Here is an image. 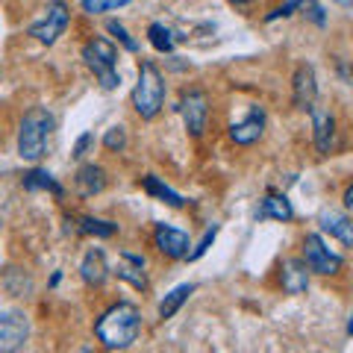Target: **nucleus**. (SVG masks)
Wrapping results in <instances>:
<instances>
[{
    "mask_svg": "<svg viewBox=\"0 0 353 353\" xmlns=\"http://www.w3.org/2000/svg\"><path fill=\"white\" fill-rule=\"evenodd\" d=\"M141 333V312L132 303H115L97 318L94 336L106 350H124Z\"/></svg>",
    "mask_w": 353,
    "mask_h": 353,
    "instance_id": "obj_1",
    "label": "nucleus"
},
{
    "mask_svg": "<svg viewBox=\"0 0 353 353\" xmlns=\"http://www.w3.org/2000/svg\"><path fill=\"white\" fill-rule=\"evenodd\" d=\"M53 130V115L48 109H30L18 130V157L27 162H39L48 150V139Z\"/></svg>",
    "mask_w": 353,
    "mask_h": 353,
    "instance_id": "obj_2",
    "label": "nucleus"
},
{
    "mask_svg": "<svg viewBox=\"0 0 353 353\" xmlns=\"http://www.w3.org/2000/svg\"><path fill=\"white\" fill-rule=\"evenodd\" d=\"M165 106V80L159 68L153 62H141L139 68V83L132 88V109L139 112V118H157Z\"/></svg>",
    "mask_w": 353,
    "mask_h": 353,
    "instance_id": "obj_3",
    "label": "nucleus"
},
{
    "mask_svg": "<svg viewBox=\"0 0 353 353\" xmlns=\"http://www.w3.org/2000/svg\"><path fill=\"white\" fill-rule=\"evenodd\" d=\"M83 59L85 65L94 71V77L101 80L103 88H118L121 85V74L115 71V65H118V50H115V44L112 41H106V39H92L83 48Z\"/></svg>",
    "mask_w": 353,
    "mask_h": 353,
    "instance_id": "obj_4",
    "label": "nucleus"
},
{
    "mask_svg": "<svg viewBox=\"0 0 353 353\" xmlns=\"http://www.w3.org/2000/svg\"><path fill=\"white\" fill-rule=\"evenodd\" d=\"M68 21H71L68 3H65V0H53V3H48V9H44V18L30 27V36L41 44H57V39L68 30Z\"/></svg>",
    "mask_w": 353,
    "mask_h": 353,
    "instance_id": "obj_5",
    "label": "nucleus"
},
{
    "mask_svg": "<svg viewBox=\"0 0 353 353\" xmlns=\"http://www.w3.org/2000/svg\"><path fill=\"white\" fill-rule=\"evenodd\" d=\"M303 262H306L309 271H312V274H321V277L339 274V268H341V256L330 250V248L324 245V239L318 236V233H309V236L303 239Z\"/></svg>",
    "mask_w": 353,
    "mask_h": 353,
    "instance_id": "obj_6",
    "label": "nucleus"
},
{
    "mask_svg": "<svg viewBox=\"0 0 353 353\" xmlns=\"http://www.w3.org/2000/svg\"><path fill=\"white\" fill-rule=\"evenodd\" d=\"M180 115L185 121V130L192 132L194 139H201L206 132L209 124V97L201 88H189L183 97H180Z\"/></svg>",
    "mask_w": 353,
    "mask_h": 353,
    "instance_id": "obj_7",
    "label": "nucleus"
},
{
    "mask_svg": "<svg viewBox=\"0 0 353 353\" xmlns=\"http://www.w3.org/2000/svg\"><path fill=\"white\" fill-rule=\"evenodd\" d=\"M30 339V318L18 309L0 312V353L21 350Z\"/></svg>",
    "mask_w": 353,
    "mask_h": 353,
    "instance_id": "obj_8",
    "label": "nucleus"
},
{
    "mask_svg": "<svg viewBox=\"0 0 353 353\" xmlns=\"http://www.w3.org/2000/svg\"><path fill=\"white\" fill-rule=\"evenodd\" d=\"M153 241H157V250L165 253V256H171V259H185L189 256V248H192L189 236L176 227H168V224H157Z\"/></svg>",
    "mask_w": 353,
    "mask_h": 353,
    "instance_id": "obj_9",
    "label": "nucleus"
},
{
    "mask_svg": "<svg viewBox=\"0 0 353 353\" xmlns=\"http://www.w3.org/2000/svg\"><path fill=\"white\" fill-rule=\"evenodd\" d=\"M315 97H318V83H315L312 65H301L292 80V101L301 112H309V109L315 106Z\"/></svg>",
    "mask_w": 353,
    "mask_h": 353,
    "instance_id": "obj_10",
    "label": "nucleus"
},
{
    "mask_svg": "<svg viewBox=\"0 0 353 353\" xmlns=\"http://www.w3.org/2000/svg\"><path fill=\"white\" fill-rule=\"evenodd\" d=\"M262 132H265V112L259 106H253L245 121L230 127V139H233L236 145H253V141L262 139Z\"/></svg>",
    "mask_w": 353,
    "mask_h": 353,
    "instance_id": "obj_11",
    "label": "nucleus"
},
{
    "mask_svg": "<svg viewBox=\"0 0 353 353\" xmlns=\"http://www.w3.org/2000/svg\"><path fill=\"white\" fill-rule=\"evenodd\" d=\"M280 283L285 294H303L309 289V268L303 259H285L280 268Z\"/></svg>",
    "mask_w": 353,
    "mask_h": 353,
    "instance_id": "obj_12",
    "label": "nucleus"
},
{
    "mask_svg": "<svg viewBox=\"0 0 353 353\" xmlns=\"http://www.w3.org/2000/svg\"><path fill=\"white\" fill-rule=\"evenodd\" d=\"M80 277L85 285H103V280L109 277V265L101 248H92L80 262Z\"/></svg>",
    "mask_w": 353,
    "mask_h": 353,
    "instance_id": "obj_13",
    "label": "nucleus"
},
{
    "mask_svg": "<svg viewBox=\"0 0 353 353\" xmlns=\"http://www.w3.org/2000/svg\"><path fill=\"white\" fill-rule=\"evenodd\" d=\"M309 112H312V130H315V148H318V153H330V148H333V139H336V121H333V115H330L327 109H318V106H312Z\"/></svg>",
    "mask_w": 353,
    "mask_h": 353,
    "instance_id": "obj_14",
    "label": "nucleus"
},
{
    "mask_svg": "<svg viewBox=\"0 0 353 353\" xmlns=\"http://www.w3.org/2000/svg\"><path fill=\"white\" fill-rule=\"evenodd\" d=\"M118 277L130 283L132 289L145 292L148 289V277H145V256H136V253H121V262H118Z\"/></svg>",
    "mask_w": 353,
    "mask_h": 353,
    "instance_id": "obj_15",
    "label": "nucleus"
},
{
    "mask_svg": "<svg viewBox=\"0 0 353 353\" xmlns=\"http://www.w3.org/2000/svg\"><path fill=\"white\" fill-rule=\"evenodd\" d=\"M321 230L324 233H330L333 239H339L341 245L353 248V221L339 215V212H324L321 215Z\"/></svg>",
    "mask_w": 353,
    "mask_h": 353,
    "instance_id": "obj_16",
    "label": "nucleus"
},
{
    "mask_svg": "<svg viewBox=\"0 0 353 353\" xmlns=\"http://www.w3.org/2000/svg\"><path fill=\"white\" fill-rule=\"evenodd\" d=\"M77 185H80V192L85 197L92 194H101L106 189V174L101 165H83L80 171H77Z\"/></svg>",
    "mask_w": 353,
    "mask_h": 353,
    "instance_id": "obj_17",
    "label": "nucleus"
},
{
    "mask_svg": "<svg viewBox=\"0 0 353 353\" xmlns=\"http://www.w3.org/2000/svg\"><path fill=\"white\" fill-rule=\"evenodd\" d=\"M256 218L265 221V218H274V221H292L294 218V209L292 203L285 201V194H268L262 201V206L256 209Z\"/></svg>",
    "mask_w": 353,
    "mask_h": 353,
    "instance_id": "obj_18",
    "label": "nucleus"
},
{
    "mask_svg": "<svg viewBox=\"0 0 353 353\" xmlns=\"http://www.w3.org/2000/svg\"><path fill=\"white\" fill-rule=\"evenodd\" d=\"M192 294H194V285L192 283H183V285H176L174 292L165 294V301L159 303V318H162V321H168V318H174L176 312H180V306L189 301Z\"/></svg>",
    "mask_w": 353,
    "mask_h": 353,
    "instance_id": "obj_19",
    "label": "nucleus"
},
{
    "mask_svg": "<svg viewBox=\"0 0 353 353\" xmlns=\"http://www.w3.org/2000/svg\"><path fill=\"white\" fill-rule=\"evenodd\" d=\"M141 185H145V192L148 194H153V197H159L162 203H168V206H174V209H180V206H185V201L180 194H176L174 189H168L159 176H153V174H148V176H141Z\"/></svg>",
    "mask_w": 353,
    "mask_h": 353,
    "instance_id": "obj_20",
    "label": "nucleus"
},
{
    "mask_svg": "<svg viewBox=\"0 0 353 353\" xmlns=\"http://www.w3.org/2000/svg\"><path fill=\"white\" fill-rule=\"evenodd\" d=\"M24 189L27 192H50V194L62 197V185L53 180V174L41 171V168H32L30 174H24Z\"/></svg>",
    "mask_w": 353,
    "mask_h": 353,
    "instance_id": "obj_21",
    "label": "nucleus"
},
{
    "mask_svg": "<svg viewBox=\"0 0 353 353\" xmlns=\"http://www.w3.org/2000/svg\"><path fill=\"white\" fill-rule=\"evenodd\" d=\"M148 39H150V44H153V48H157L159 53H171V50H174V36H171L168 27L150 24V27H148Z\"/></svg>",
    "mask_w": 353,
    "mask_h": 353,
    "instance_id": "obj_22",
    "label": "nucleus"
},
{
    "mask_svg": "<svg viewBox=\"0 0 353 353\" xmlns=\"http://www.w3.org/2000/svg\"><path fill=\"white\" fill-rule=\"evenodd\" d=\"M80 230H83V233H88V236H97V239H109V236L118 233L115 224H109V221H101V218H83V221H80Z\"/></svg>",
    "mask_w": 353,
    "mask_h": 353,
    "instance_id": "obj_23",
    "label": "nucleus"
},
{
    "mask_svg": "<svg viewBox=\"0 0 353 353\" xmlns=\"http://www.w3.org/2000/svg\"><path fill=\"white\" fill-rule=\"evenodd\" d=\"M80 3H83V9L88 15H101V12H106V9L127 6V3H132V0H80Z\"/></svg>",
    "mask_w": 353,
    "mask_h": 353,
    "instance_id": "obj_24",
    "label": "nucleus"
},
{
    "mask_svg": "<svg viewBox=\"0 0 353 353\" xmlns=\"http://www.w3.org/2000/svg\"><path fill=\"white\" fill-rule=\"evenodd\" d=\"M103 145L109 148V150H124L127 148V130L124 127H112V130H109L106 132V136H103Z\"/></svg>",
    "mask_w": 353,
    "mask_h": 353,
    "instance_id": "obj_25",
    "label": "nucleus"
},
{
    "mask_svg": "<svg viewBox=\"0 0 353 353\" xmlns=\"http://www.w3.org/2000/svg\"><path fill=\"white\" fill-rule=\"evenodd\" d=\"M215 236H218V227H209L206 233H203V239L197 241V248H194V250H189V256H185V259H201L203 253L209 250V245H212V241H215Z\"/></svg>",
    "mask_w": 353,
    "mask_h": 353,
    "instance_id": "obj_26",
    "label": "nucleus"
},
{
    "mask_svg": "<svg viewBox=\"0 0 353 353\" xmlns=\"http://www.w3.org/2000/svg\"><path fill=\"white\" fill-rule=\"evenodd\" d=\"M106 30H109V32H112V36H115V39H118L121 44H124V48H127V50H139V44H136V41H132V39H130V32H127L124 27H121V24H118V21H109V24H106Z\"/></svg>",
    "mask_w": 353,
    "mask_h": 353,
    "instance_id": "obj_27",
    "label": "nucleus"
},
{
    "mask_svg": "<svg viewBox=\"0 0 353 353\" xmlns=\"http://www.w3.org/2000/svg\"><path fill=\"white\" fill-rule=\"evenodd\" d=\"M306 3V0H289V3H283V6H277L274 12L265 18V21H277V18H289V15H294V9H301Z\"/></svg>",
    "mask_w": 353,
    "mask_h": 353,
    "instance_id": "obj_28",
    "label": "nucleus"
},
{
    "mask_svg": "<svg viewBox=\"0 0 353 353\" xmlns=\"http://www.w3.org/2000/svg\"><path fill=\"white\" fill-rule=\"evenodd\" d=\"M92 145H94V136H92V132H85V136H80V141L74 145V153H71V157H74V159H83V157H85V150L92 148Z\"/></svg>",
    "mask_w": 353,
    "mask_h": 353,
    "instance_id": "obj_29",
    "label": "nucleus"
},
{
    "mask_svg": "<svg viewBox=\"0 0 353 353\" xmlns=\"http://www.w3.org/2000/svg\"><path fill=\"white\" fill-rule=\"evenodd\" d=\"M309 12H312V18H315V24H324V9L321 6H309Z\"/></svg>",
    "mask_w": 353,
    "mask_h": 353,
    "instance_id": "obj_30",
    "label": "nucleus"
},
{
    "mask_svg": "<svg viewBox=\"0 0 353 353\" xmlns=\"http://www.w3.org/2000/svg\"><path fill=\"white\" fill-rule=\"evenodd\" d=\"M345 206H347V209H353V185L345 192Z\"/></svg>",
    "mask_w": 353,
    "mask_h": 353,
    "instance_id": "obj_31",
    "label": "nucleus"
},
{
    "mask_svg": "<svg viewBox=\"0 0 353 353\" xmlns=\"http://www.w3.org/2000/svg\"><path fill=\"white\" fill-rule=\"evenodd\" d=\"M347 336H353V315H350V321H347Z\"/></svg>",
    "mask_w": 353,
    "mask_h": 353,
    "instance_id": "obj_32",
    "label": "nucleus"
},
{
    "mask_svg": "<svg viewBox=\"0 0 353 353\" xmlns=\"http://www.w3.org/2000/svg\"><path fill=\"white\" fill-rule=\"evenodd\" d=\"M230 3H236V6H241V3H250V0H230Z\"/></svg>",
    "mask_w": 353,
    "mask_h": 353,
    "instance_id": "obj_33",
    "label": "nucleus"
}]
</instances>
